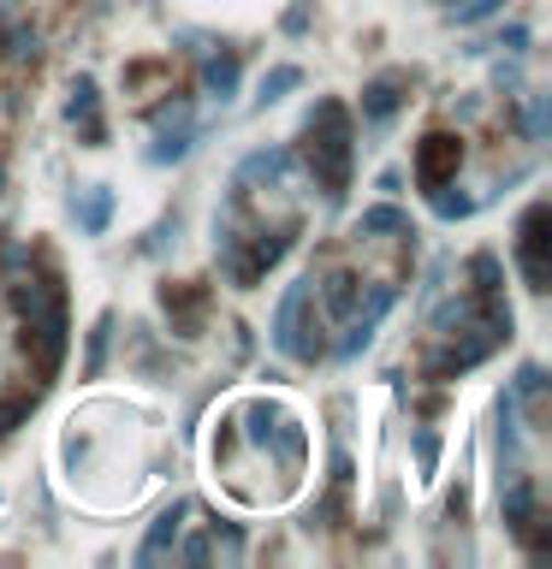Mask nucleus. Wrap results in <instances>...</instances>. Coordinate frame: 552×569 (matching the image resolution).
<instances>
[{
	"mask_svg": "<svg viewBox=\"0 0 552 569\" xmlns=\"http://www.w3.org/2000/svg\"><path fill=\"white\" fill-rule=\"evenodd\" d=\"M191 137H196V120H191V107H172V113H161V125H155V160H179L184 149H191Z\"/></svg>",
	"mask_w": 552,
	"mask_h": 569,
	"instance_id": "nucleus-7",
	"label": "nucleus"
},
{
	"mask_svg": "<svg viewBox=\"0 0 552 569\" xmlns=\"http://www.w3.org/2000/svg\"><path fill=\"white\" fill-rule=\"evenodd\" d=\"M547 220H552V208H547V202H534V208H529V220H522L517 261H522V280H529V291H547V280H552V268H547Z\"/></svg>",
	"mask_w": 552,
	"mask_h": 569,
	"instance_id": "nucleus-3",
	"label": "nucleus"
},
{
	"mask_svg": "<svg viewBox=\"0 0 552 569\" xmlns=\"http://www.w3.org/2000/svg\"><path fill=\"white\" fill-rule=\"evenodd\" d=\"M71 125H78L83 130V143H101V113H95V83L90 78H78V83H71Z\"/></svg>",
	"mask_w": 552,
	"mask_h": 569,
	"instance_id": "nucleus-10",
	"label": "nucleus"
},
{
	"mask_svg": "<svg viewBox=\"0 0 552 569\" xmlns=\"http://www.w3.org/2000/svg\"><path fill=\"white\" fill-rule=\"evenodd\" d=\"M505 0H463V7H452V19L458 24H475V19H487V12H499Z\"/></svg>",
	"mask_w": 552,
	"mask_h": 569,
	"instance_id": "nucleus-18",
	"label": "nucleus"
},
{
	"mask_svg": "<svg viewBox=\"0 0 552 569\" xmlns=\"http://www.w3.org/2000/svg\"><path fill=\"white\" fill-rule=\"evenodd\" d=\"M161 309L172 315V332H179V339H196L202 320H209V291H196V285H167V291H161Z\"/></svg>",
	"mask_w": 552,
	"mask_h": 569,
	"instance_id": "nucleus-5",
	"label": "nucleus"
},
{
	"mask_svg": "<svg viewBox=\"0 0 552 569\" xmlns=\"http://www.w3.org/2000/svg\"><path fill=\"white\" fill-rule=\"evenodd\" d=\"M297 83H303L297 66H273L268 78H261V107H268V101H285V90H297Z\"/></svg>",
	"mask_w": 552,
	"mask_h": 569,
	"instance_id": "nucleus-15",
	"label": "nucleus"
},
{
	"mask_svg": "<svg viewBox=\"0 0 552 569\" xmlns=\"http://www.w3.org/2000/svg\"><path fill=\"white\" fill-rule=\"evenodd\" d=\"M499 510H505V528L529 534L534 528V487H529V480H511V487H505V499H499Z\"/></svg>",
	"mask_w": 552,
	"mask_h": 569,
	"instance_id": "nucleus-12",
	"label": "nucleus"
},
{
	"mask_svg": "<svg viewBox=\"0 0 552 569\" xmlns=\"http://www.w3.org/2000/svg\"><path fill=\"white\" fill-rule=\"evenodd\" d=\"M499 48H511V54H522V48H529V31H522V24H511V31H505V42H499Z\"/></svg>",
	"mask_w": 552,
	"mask_h": 569,
	"instance_id": "nucleus-21",
	"label": "nucleus"
},
{
	"mask_svg": "<svg viewBox=\"0 0 552 569\" xmlns=\"http://www.w3.org/2000/svg\"><path fill=\"white\" fill-rule=\"evenodd\" d=\"M184 516H191V504H172V510H161V516H155V528H149V539L137 546V564H155L161 551H172V539H179Z\"/></svg>",
	"mask_w": 552,
	"mask_h": 569,
	"instance_id": "nucleus-8",
	"label": "nucleus"
},
{
	"mask_svg": "<svg viewBox=\"0 0 552 569\" xmlns=\"http://www.w3.org/2000/svg\"><path fill=\"white\" fill-rule=\"evenodd\" d=\"M12 60H36V31H31V24L12 31Z\"/></svg>",
	"mask_w": 552,
	"mask_h": 569,
	"instance_id": "nucleus-19",
	"label": "nucleus"
},
{
	"mask_svg": "<svg viewBox=\"0 0 552 569\" xmlns=\"http://www.w3.org/2000/svg\"><path fill=\"white\" fill-rule=\"evenodd\" d=\"M108 332H113V320L101 315L95 327H90V356H83V374H90V379L101 374V362H108Z\"/></svg>",
	"mask_w": 552,
	"mask_h": 569,
	"instance_id": "nucleus-16",
	"label": "nucleus"
},
{
	"mask_svg": "<svg viewBox=\"0 0 552 569\" xmlns=\"http://www.w3.org/2000/svg\"><path fill=\"white\" fill-rule=\"evenodd\" d=\"M303 24H309V7H292V12H285V31H292V36L303 31Z\"/></svg>",
	"mask_w": 552,
	"mask_h": 569,
	"instance_id": "nucleus-22",
	"label": "nucleus"
},
{
	"mask_svg": "<svg viewBox=\"0 0 552 569\" xmlns=\"http://www.w3.org/2000/svg\"><path fill=\"white\" fill-rule=\"evenodd\" d=\"M404 90H410V78H404V71H381V78L362 90V120H369V125H386L392 113H398Z\"/></svg>",
	"mask_w": 552,
	"mask_h": 569,
	"instance_id": "nucleus-6",
	"label": "nucleus"
},
{
	"mask_svg": "<svg viewBox=\"0 0 552 569\" xmlns=\"http://www.w3.org/2000/svg\"><path fill=\"white\" fill-rule=\"evenodd\" d=\"M529 137H534V143L547 137V95H534V101H529Z\"/></svg>",
	"mask_w": 552,
	"mask_h": 569,
	"instance_id": "nucleus-20",
	"label": "nucleus"
},
{
	"mask_svg": "<svg viewBox=\"0 0 552 569\" xmlns=\"http://www.w3.org/2000/svg\"><path fill=\"white\" fill-rule=\"evenodd\" d=\"M202 90H209L214 101H232V95H238V54H221V60L202 66Z\"/></svg>",
	"mask_w": 552,
	"mask_h": 569,
	"instance_id": "nucleus-13",
	"label": "nucleus"
},
{
	"mask_svg": "<svg viewBox=\"0 0 552 569\" xmlns=\"http://www.w3.org/2000/svg\"><path fill=\"white\" fill-rule=\"evenodd\" d=\"M416 469H423V480H433V469H440V440L433 433H416Z\"/></svg>",
	"mask_w": 552,
	"mask_h": 569,
	"instance_id": "nucleus-17",
	"label": "nucleus"
},
{
	"mask_svg": "<svg viewBox=\"0 0 552 569\" xmlns=\"http://www.w3.org/2000/svg\"><path fill=\"white\" fill-rule=\"evenodd\" d=\"M303 309H309V280L285 291V303H280V315H273V344L285 350V356H297V362H322V320H303Z\"/></svg>",
	"mask_w": 552,
	"mask_h": 569,
	"instance_id": "nucleus-2",
	"label": "nucleus"
},
{
	"mask_svg": "<svg viewBox=\"0 0 552 569\" xmlns=\"http://www.w3.org/2000/svg\"><path fill=\"white\" fill-rule=\"evenodd\" d=\"M309 167H315V184L327 190V202H339L345 179H351V125H345L339 101H322L309 120Z\"/></svg>",
	"mask_w": 552,
	"mask_h": 569,
	"instance_id": "nucleus-1",
	"label": "nucleus"
},
{
	"mask_svg": "<svg viewBox=\"0 0 552 569\" xmlns=\"http://www.w3.org/2000/svg\"><path fill=\"white\" fill-rule=\"evenodd\" d=\"M374 231H410V220H404L398 208H369L357 220V238H374Z\"/></svg>",
	"mask_w": 552,
	"mask_h": 569,
	"instance_id": "nucleus-14",
	"label": "nucleus"
},
{
	"mask_svg": "<svg viewBox=\"0 0 552 569\" xmlns=\"http://www.w3.org/2000/svg\"><path fill=\"white\" fill-rule=\"evenodd\" d=\"M71 214H78V226L90 231V238H95V231H108V214H113V190H108V184H90V190H83L78 202H71Z\"/></svg>",
	"mask_w": 552,
	"mask_h": 569,
	"instance_id": "nucleus-9",
	"label": "nucleus"
},
{
	"mask_svg": "<svg viewBox=\"0 0 552 569\" xmlns=\"http://www.w3.org/2000/svg\"><path fill=\"white\" fill-rule=\"evenodd\" d=\"M285 172H292V149H261V155H250V160H244V167H238V190L244 184H261V179H285Z\"/></svg>",
	"mask_w": 552,
	"mask_h": 569,
	"instance_id": "nucleus-11",
	"label": "nucleus"
},
{
	"mask_svg": "<svg viewBox=\"0 0 552 569\" xmlns=\"http://www.w3.org/2000/svg\"><path fill=\"white\" fill-rule=\"evenodd\" d=\"M0 179H7V172H0Z\"/></svg>",
	"mask_w": 552,
	"mask_h": 569,
	"instance_id": "nucleus-23",
	"label": "nucleus"
},
{
	"mask_svg": "<svg viewBox=\"0 0 552 569\" xmlns=\"http://www.w3.org/2000/svg\"><path fill=\"white\" fill-rule=\"evenodd\" d=\"M458 160H463L458 137H446V130L423 137V149H416V179H423V190H446V179L458 172Z\"/></svg>",
	"mask_w": 552,
	"mask_h": 569,
	"instance_id": "nucleus-4",
	"label": "nucleus"
}]
</instances>
